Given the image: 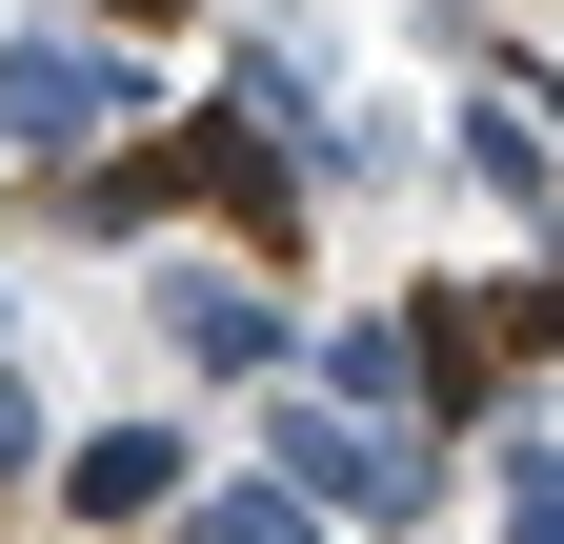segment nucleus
Listing matches in <instances>:
<instances>
[{
	"label": "nucleus",
	"instance_id": "nucleus-7",
	"mask_svg": "<svg viewBox=\"0 0 564 544\" xmlns=\"http://www.w3.org/2000/svg\"><path fill=\"white\" fill-rule=\"evenodd\" d=\"M403 182H423V121L343 81V121H323V202H403Z\"/></svg>",
	"mask_w": 564,
	"mask_h": 544
},
{
	"label": "nucleus",
	"instance_id": "nucleus-6",
	"mask_svg": "<svg viewBox=\"0 0 564 544\" xmlns=\"http://www.w3.org/2000/svg\"><path fill=\"white\" fill-rule=\"evenodd\" d=\"M162 544H364V524H323V504H303V485H282V464L242 444V485H202V504H182Z\"/></svg>",
	"mask_w": 564,
	"mask_h": 544
},
{
	"label": "nucleus",
	"instance_id": "nucleus-5",
	"mask_svg": "<svg viewBox=\"0 0 564 544\" xmlns=\"http://www.w3.org/2000/svg\"><path fill=\"white\" fill-rule=\"evenodd\" d=\"M323 403H383V424H444V303H323V344H303Z\"/></svg>",
	"mask_w": 564,
	"mask_h": 544
},
{
	"label": "nucleus",
	"instance_id": "nucleus-9",
	"mask_svg": "<svg viewBox=\"0 0 564 544\" xmlns=\"http://www.w3.org/2000/svg\"><path fill=\"white\" fill-rule=\"evenodd\" d=\"M21 485H61V403L21 383V344H0V504H21Z\"/></svg>",
	"mask_w": 564,
	"mask_h": 544
},
{
	"label": "nucleus",
	"instance_id": "nucleus-1",
	"mask_svg": "<svg viewBox=\"0 0 564 544\" xmlns=\"http://www.w3.org/2000/svg\"><path fill=\"white\" fill-rule=\"evenodd\" d=\"M141 121H162L141 21H101V0H21V21H0V162H101Z\"/></svg>",
	"mask_w": 564,
	"mask_h": 544
},
{
	"label": "nucleus",
	"instance_id": "nucleus-8",
	"mask_svg": "<svg viewBox=\"0 0 564 544\" xmlns=\"http://www.w3.org/2000/svg\"><path fill=\"white\" fill-rule=\"evenodd\" d=\"M484 323H505V363H524V383L564 363V222H544V262H524V283H505V303H484Z\"/></svg>",
	"mask_w": 564,
	"mask_h": 544
},
{
	"label": "nucleus",
	"instance_id": "nucleus-10",
	"mask_svg": "<svg viewBox=\"0 0 564 544\" xmlns=\"http://www.w3.org/2000/svg\"><path fill=\"white\" fill-rule=\"evenodd\" d=\"M101 21H141V41H162V21H202V0H101Z\"/></svg>",
	"mask_w": 564,
	"mask_h": 544
},
{
	"label": "nucleus",
	"instance_id": "nucleus-13",
	"mask_svg": "<svg viewBox=\"0 0 564 544\" xmlns=\"http://www.w3.org/2000/svg\"><path fill=\"white\" fill-rule=\"evenodd\" d=\"M364 544H423V524H364Z\"/></svg>",
	"mask_w": 564,
	"mask_h": 544
},
{
	"label": "nucleus",
	"instance_id": "nucleus-11",
	"mask_svg": "<svg viewBox=\"0 0 564 544\" xmlns=\"http://www.w3.org/2000/svg\"><path fill=\"white\" fill-rule=\"evenodd\" d=\"M0 344H21V262H0Z\"/></svg>",
	"mask_w": 564,
	"mask_h": 544
},
{
	"label": "nucleus",
	"instance_id": "nucleus-2",
	"mask_svg": "<svg viewBox=\"0 0 564 544\" xmlns=\"http://www.w3.org/2000/svg\"><path fill=\"white\" fill-rule=\"evenodd\" d=\"M141 344H162L182 383H223V403H262V383H303V344H323V303L282 283L262 242H141Z\"/></svg>",
	"mask_w": 564,
	"mask_h": 544
},
{
	"label": "nucleus",
	"instance_id": "nucleus-12",
	"mask_svg": "<svg viewBox=\"0 0 564 544\" xmlns=\"http://www.w3.org/2000/svg\"><path fill=\"white\" fill-rule=\"evenodd\" d=\"M423 21H505V0H423Z\"/></svg>",
	"mask_w": 564,
	"mask_h": 544
},
{
	"label": "nucleus",
	"instance_id": "nucleus-4",
	"mask_svg": "<svg viewBox=\"0 0 564 544\" xmlns=\"http://www.w3.org/2000/svg\"><path fill=\"white\" fill-rule=\"evenodd\" d=\"M82 544H162L182 504H202V424L182 403H121V424H61V485H41Z\"/></svg>",
	"mask_w": 564,
	"mask_h": 544
},
{
	"label": "nucleus",
	"instance_id": "nucleus-3",
	"mask_svg": "<svg viewBox=\"0 0 564 544\" xmlns=\"http://www.w3.org/2000/svg\"><path fill=\"white\" fill-rule=\"evenodd\" d=\"M282 485H303L323 524H444V485H464V424H383V403H323V383H262V424H242Z\"/></svg>",
	"mask_w": 564,
	"mask_h": 544
}]
</instances>
